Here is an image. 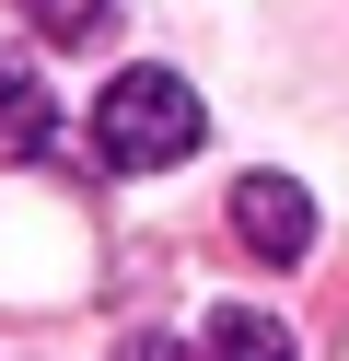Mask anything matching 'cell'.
Segmentation results:
<instances>
[{"mask_svg":"<svg viewBox=\"0 0 349 361\" xmlns=\"http://www.w3.org/2000/svg\"><path fill=\"white\" fill-rule=\"evenodd\" d=\"M23 24H35L47 47H93V35L116 24V0H23Z\"/></svg>","mask_w":349,"mask_h":361,"instance_id":"obj_5","label":"cell"},{"mask_svg":"<svg viewBox=\"0 0 349 361\" xmlns=\"http://www.w3.org/2000/svg\"><path fill=\"white\" fill-rule=\"evenodd\" d=\"M198 361H291V326L256 314V303H221V314L198 326Z\"/></svg>","mask_w":349,"mask_h":361,"instance_id":"obj_4","label":"cell"},{"mask_svg":"<svg viewBox=\"0 0 349 361\" xmlns=\"http://www.w3.org/2000/svg\"><path fill=\"white\" fill-rule=\"evenodd\" d=\"M47 140H59V94L35 82V59H23V47H0V152L35 164Z\"/></svg>","mask_w":349,"mask_h":361,"instance_id":"obj_3","label":"cell"},{"mask_svg":"<svg viewBox=\"0 0 349 361\" xmlns=\"http://www.w3.org/2000/svg\"><path fill=\"white\" fill-rule=\"evenodd\" d=\"M198 140H209V105H198V82H175V71H116L105 105H93V152H105L116 175H163Z\"/></svg>","mask_w":349,"mask_h":361,"instance_id":"obj_1","label":"cell"},{"mask_svg":"<svg viewBox=\"0 0 349 361\" xmlns=\"http://www.w3.org/2000/svg\"><path fill=\"white\" fill-rule=\"evenodd\" d=\"M233 233H245L268 268H291L302 245H314V198H302L291 175H245V187H233Z\"/></svg>","mask_w":349,"mask_h":361,"instance_id":"obj_2","label":"cell"}]
</instances>
